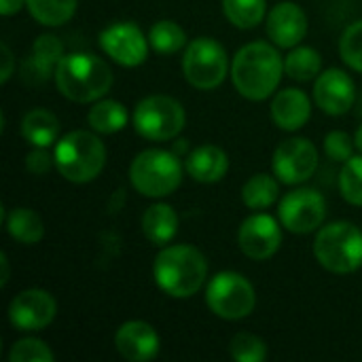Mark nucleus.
Instances as JSON below:
<instances>
[{"instance_id": "f257e3e1", "label": "nucleus", "mask_w": 362, "mask_h": 362, "mask_svg": "<svg viewBox=\"0 0 362 362\" xmlns=\"http://www.w3.org/2000/svg\"><path fill=\"white\" fill-rule=\"evenodd\" d=\"M284 59L276 47L257 40L244 45L231 62V81L240 95L252 102L267 100L280 85Z\"/></svg>"}, {"instance_id": "f03ea898", "label": "nucleus", "mask_w": 362, "mask_h": 362, "mask_svg": "<svg viewBox=\"0 0 362 362\" xmlns=\"http://www.w3.org/2000/svg\"><path fill=\"white\" fill-rule=\"evenodd\" d=\"M157 286L174 299H189L204 286L208 278L206 257L189 244L165 246L153 263Z\"/></svg>"}, {"instance_id": "7ed1b4c3", "label": "nucleus", "mask_w": 362, "mask_h": 362, "mask_svg": "<svg viewBox=\"0 0 362 362\" xmlns=\"http://www.w3.org/2000/svg\"><path fill=\"white\" fill-rule=\"evenodd\" d=\"M53 78L59 93L78 104L98 102L112 87V70L93 53L64 55L55 68Z\"/></svg>"}, {"instance_id": "20e7f679", "label": "nucleus", "mask_w": 362, "mask_h": 362, "mask_svg": "<svg viewBox=\"0 0 362 362\" xmlns=\"http://www.w3.org/2000/svg\"><path fill=\"white\" fill-rule=\"evenodd\" d=\"M53 157L57 172L66 180L85 185L102 174L106 165V146L95 134L76 129L55 142Z\"/></svg>"}, {"instance_id": "39448f33", "label": "nucleus", "mask_w": 362, "mask_h": 362, "mask_svg": "<svg viewBox=\"0 0 362 362\" xmlns=\"http://www.w3.org/2000/svg\"><path fill=\"white\" fill-rule=\"evenodd\" d=\"M182 163L176 153L148 148L129 165V182L144 197H165L182 182Z\"/></svg>"}, {"instance_id": "423d86ee", "label": "nucleus", "mask_w": 362, "mask_h": 362, "mask_svg": "<svg viewBox=\"0 0 362 362\" xmlns=\"http://www.w3.org/2000/svg\"><path fill=\"white\" fill-rule=\"evenodd\" d=\"M314 257L333 274H352L361 269L362 231L348 221L322 227L314 242Z\"/></svg>"}, {"instance_id": "0eeeda50", "label": "nucleus", "mask_w": 362, "mask_h": 362, "mask_svg": "<svg viewBox=\"0 0 362 362\" xmlns=\"http://www.w3.org/2000/svg\"><path fill=\"white\" fill-rule=\"evenodd\" d=\"M229 72V59L225 47L210 38L199 36L187 45L182 55V74L189 85L202 91L216 89Z\"/></svg>"}, {"instance_id": "6e6552de", "label": "nucleus", "mask_w": 362, "mask_h": 362, "mask_svg": "<svg viewBox=\"0 0 362 362\" xmlns=\"http://www.w3.org/2000/svg\"><path fill=\"white\" fill-rule=\"evenodd\" d=\"M134 129L153 142H163L176 138L187 123V112L182 104L170 95H148L138 102L134 110Z\"/></svg>"}, {"instance_id": "1a4fd4ad", "label": "nucleus", "mask_w": 362, "mask_h": 362, "mask_svg": "<svg viewBox=\"0 0 362 362\" xmlns=\"http://www.w3.org/2000/svg\"><path fill=\"white\" fill-rule=\"evenodd\" d=\"M206 303L210 312L223 320H242L255 312V286L235 272L216 274L206 288Z\"/></svg>"}, {"instance_id": "9d476101", "label": "nucleus", "mask_w": 362, "mask_h": 362, "mask_svg": "<svg viewBox=\"0 0 362 362\" xmlns=\"http://www.w3.org/2000/svg\"><path fill=\"white\" fill-rule=\"evenodd\" d=\"M278 216L284 229L305 235L322 225L327 216V202L316 189H295L280 202Z\"/></svg>"}, {"instance_id": "9b49d317", "label": "nucleus", "mask_w": 362, "mask_h": 362, "mask_svg": "<svg viewBox=\"0 0 362 362\" xmlns=\"http://www.w3.org/2000/svg\"><path fill=\"white\" fill-rule=\"evenodd\" d=\"M100 47L112 62L134 68L146 62L151 42L136 23L117 21L100 32Z\"/></svg>"}, {"instance_id": "f8f14e48", "label": "nucleus", "mask_w": 362, "mask_h": 362, "mask_svg": "<svg viewBox=\"0 0 362 362\" xmlns=\"http://www.w3.org/2000/svg\"><path fill=\"white\" fill-rule=\"evenodd\" d=\"M274 174L284 185H301L310 180L318 168V148L308 138H291L278 144L274 159Z\"/></svg>"}, {"instance_id": "ddd939ff", "label": "nucleus", "mask_w": 362, "mask_h": 362, "mask_svg": "<svg viewBox=\"0 0 362 362\" xmlns=\"http://www.w3.org/2000/svg\"><path fill=\"white\" fill-rule=\"evenodd\" d=\"M57 314V303L51 293L42 288H28L19 293L8 305V322L15 331L36 333L47 329Z\"/></svg>"}, {"instance_id": "4468645a", "label": "nucleus", "mask_w": 362, "mask_h": 362, "mask_svg": "<svg viewBox=\"0 0 362 362\" xmlns=\"http://www.w3.org/2000/svg\"><path fill=\"white\" fill-rule=\"evenodd\" d=\"M238 244L248 259L267 261L278 252L282 244V229L274 216L252 214L242 223L238 231Z\"/></svg>"}, {"instance_id": "2eb2a0df", "label": "nucleus", "mask_w": 362, "mask_h": 362, "mask_svg": "<svg viewBox=\"0 0 362 362\" xmlns=\"http://www.w3.org/2000/svg\"><path fill=\"white\" fill-rule=\"evenodd\" d=\"M314 100H316L318 108H322L327 115H333V117L346 115L356 104L354 81L344 70L329 68L322 74H318V78H316Z\"/></svg>"}, {"instance_id": "dca6fc26", "label": "nucleus", "mask_w": 362, "mask_h": 362, "mask_svg": "<svg viewBox=\"0 0 362 362\" xmlns=\"http://www.w3.org/2000/svg\"><path fill=\"white\" fill-rule=\"evenodd\" d=\"M308 34V15L297 2H278L267 15V36L282 49L297 47Z\"/></svg>"}, {"instance_id": "f3484780", "label": "nucleus", "mask_w": 362, "mask_h": 362, "mask_svg": "<svg viewBox=\"0 0 362 362\" xmlns=\"http://www.w3.org/2000/svg\"><path fill=\"white\" fill-rule=\"evenodd\" d=\"M159 335L144 320H129L115 333L117 352L129 362H148L159 354Z\"/></svg>"}, {"instance_id": "a211bd4d", "label": "nucleus", "mask_w": 362, "mask_h": 362, "mask_svg": "<svg viewBox=\"0 0 362 362\" xmlns=\"http://www.w3.org/2000/svg\"><path fill=\"white\" fill-rule=\"evenodd\" d=\"M62 57H64V45L57 36L53 34L38 36L32 45L30 55L23 59V66H21V74L25 83L40 85L49 81V76L55 74V68Z\"/></svg>"}, {"instance_id": "6ab92c4d", "label": "nucleus", "mask_w": 362, "mask_h": 362, "mask_svg": "<svg viewBox=\"0 0 362 362\" xmlns=\"http://www.w3.org/2000/svg\"><path fill=\"white\" fill-rule=\"evenodd\" d=\"M312 115V104L305 91L297 87L282 89L272 100V119L280 129L297 132L301 129Z\"/></svg>"}, {"instance_id": "aec40b11", "label": "nucleus", "mask_w": 362, "mask_h": 362, "mask_svg": "<svg viewBox=\"0 0 362 362\" xmlns=\"http://www.w3.org/2000/svg\"><path fill=\"white\" fill-rule=\"evenodd\" d=\"M185 168H187V174L195 182L212 185V182H218L225 178V174L229 170V159L223 148H218L214 144H202L189 153Z\"/></svg>"}, {"instance_id": "412c9836", "label": "nucleus", "mask_w": 362, "mask_h": 362, "mask_svg": "<svg viewBox=\"0 0 362 362\" xmlns=\"http://www.w3.org/2000/svg\"><path fill=\"white\" fill-rule=\"evenodd\" d=\"M142 231L153 246H165L178 233V214L168 204H155L142 216Z\"/></svg>"}, {"instance_id": "4be33fe9", "label": "nucleus", "mask_w": 362, "mask_h": 362, "mask_svg": "<svg viewBox=\"0 0 362 362\" xmlns=\"http://www.w3.org/2000/svg\"><path fill=\"white\" fill-rule=\"evenodd\" d=\"M21 136L32 144L40 148H51L57 142L59 136V119L45 108H34L25 112L21 119Z\"/></svg>"}, {"instance_id": "5701e85b", "label": "nucleus", "mask_w": 362, "mask_h": 362, "mask_svg": "<svg viewBox=\"0 0 362 362\" xmlns=\"http://www.w3.org/2000/svg\"><path fill=\"white\" fill-rule=\"evenodd\" d=\"M6 231L8 235L25 246L38 244L45 238V223L38 216V212L30 210V208H13L6 218Z\"/></svg>"}, {"instance_id": "b1692460", "label": "nucleus", "mask_w": 362, "mask_h": 362, "mask_svg": "<svg viewBox=\"0 0 362 362\" xmlns=\"http://www.w3.org/2000/svg\"><path fill=\"white\" fill-rule=\"evenodd\" d=\"M129 121L127 108L115 100H98L87 115V123L98 134H117Z\"/></svg>"}, {"instance_id": "393cba45", "label": "nucleus", "mask_w": 362, "mask_h": 362, "mask_svg": "<svg viewBox=\"0 0 362 362\" xmlns=\"http://www.w3.org/2000/svg\"><path fill=\"white\" fill-rule=\"evenodd\" d=\"M322 70V57L312 47H293V51L284 59V72L301 83L316 78Z\"/></svg>"}, {"instance_id": "a878e982", "label": "nucleus", "mask_w": 362, "mask_h": 362, "mask_svg": "<svg viewBox=\"0 0 362 362\" xmlns=\"http://www.w3.org/2000/svg\"><path fill=\"white\" fill-rule=\"evenodd\" d=\"M78 0H25L28 13L42 25H64L72 19Z\"/></svg>"}, {"instance_id": "bb28decb", "label": "nucleus", "mask_w": 362, "mask_h": 362, "mask_svg": "<svg viewBox=\"0 0 362 362\" xmlns=\"http://www.w3.org/2000/svg\"><path fill=\"white\" fill-rule=\"evenodd\" d=\"M280 187L269 174H255L242 187V199L250 210H265L278 199Z\"/></svg>"}, {"instance_id": "cd10ccee", "label": "nucleus", "mask_w": 362, "mask_h": 362, "mask_svg": "<svg viewBox=\"0 0 362 362\" xmlns=\"http://www.w3.org/2000/svg\"><path fill=\"white\" fill-rule=\"evenodd\" d=\"M227 19L242 30L257 28L267 15V0H223Z\"/></svg>"}, {"instance_id": "c85d7f7f", "label": "nucleus", "mask_w": 362, "mask_h": 362, "mask_svg": "<svg viewBox=\"0 0 362 362\" xmlns=\"http://www.w3.org/2000/svg\"><path fill=\"white\" fill-rule=\"evenodd\" d=\"M148 42L157 53L172 55V53H178L182 47H187V34L176 21L161 19L153 23V28L148 30Z\"/></svg>"}, {"instance_id": "c756f323", "label": "nucleus", "mask_w": 362, "mask_h": 362, "mask_svg": "<svg viewBox=\"0 0 362 362\" xmlns=\"http://www.w3.org/2000/svg\"><path fill=\"white\" fill-rule=\"evenodd\" d=\"M229 354L238 362H263L267 358V346L252 333H238L229 344Z\"/></svg>"}, {"instance_id": "7c9ffc66", "label": "nucleus", "mask_w": 362, "mask_h": 362, "mask_svg": "<svg viewBox=\"0 0 362 362\" xmlns=\"http://www.w3.org/2000/svg\"><path fill=\"white\" fill-rule=\"evenodd\" d=\"M339 189L348 204L362 206V155L344 163L339 174Z\"/></svg>"}, {"instance_id": "2f4dec72", "label": "nucleus", "mask_w": 362, "mask_h": 362, "mask_svg": "<svg viewBox=\"0 0 362 362\" xmlns=\"http://www.w3.org/2000/svg\"><path fill=\"white\" fill-rule=\"evenodd\" d=\"M8 361L11 362H53L55 354L51 352V348L34 337H25L13 344L11 352H8Z\"/></svg>"}, {"instance_id": "473e14b6", "label": "nucleus", "mask_w": 362, "mask_h": 362, "mask_svg": "<svg viewBox=\"0 0 362 362\" xmlns=\"http://www.w3.org/2000/svg\"><path fill=\"white\" fill-rule=\"evenodd\" d=\"M341 59L356 72H362V19L348 25L339 40Z\"/></svg>"}, {"instance_id": "72a5a7b5", "label": "nucleus", "mask_w": 362, "mask_h": 362, "mask_svg": "<svg viewBox=\"0 0 362 362\" xmlns=\"http://www.w3.org/2000/svg\"><path fill=\"white\" fill-rule=\"evenodd\" d=\"M354 146H356L354 138L341 129H335L325 138V153L329 155V159L339 163H346L348 159L354 157Z\"/></svg>"}, {"instance_id": "f704fd0d", "label": "nucleus", "mask_w": 362, "mask_h": 362, "mask_svg": "<svg viewBox=\"0 0 362 362\" xmlns=\"http://www.w3.org/2000/svg\"><path fill=\"white\" fill-rule=\"evenodd\" d=\"M51 165H55V157L49 155L47 148L34 146V151L25 155V168L34 176H45L51 170Z\"/></svg>"}, {"instance_id": "c9c22d12", "label": "nucleus", "mask_w": 362, "mask_h": 362, "mask_svg": "<svg viewBox=\"0 0 362 362\" xmlns=\"http://www.w3.org/2000/svg\"><path fill=\"white\" fill-rule=\"evenodd\" d=\"M0 49H2V70H0V83H6V81L11 78V74H13L15 59H13V53H11V49H8V45H6V42H2V45H0Z\"/></svg>"}, {"instance_id": "e433bc0d", "label": "nucleus", "mask_w": 362, "mask_h": 362, "mask_svg": "<svg viewBox=\"0 0 362 362\" xmlns=\"http://www.w3.org/2000/svg\"><path fill=\"white\" fill-rule=\"evenodd\" d=\"M23 4H25V0H0V13L4 17H11V15L19 13Z\"/></svg>"}, {"instance_id": "4c0bfd02", "label": "nucleus", "mask_w": 362, "mask_h": 362, "mask_svg": "<svg viewBox=\"0 0 362 362\" xmlns=\"http://www.w3.org/2000/svg\"><path fill=\"white\" fill-rule=\"evenodd\" d=\"M0 267H2V276H0V286H4V284L8 282V259H6V255H4V252L0 255Z\"/></svg>"}, {"instance_id": "58836bf2", "label": "nucleus", "mask_w": 362, "mask_h": 362, "mask_svg": "<svg viewBox=\"0 0 362 362\" xmlns=\"http://www.w3.org/2000/svg\"><path fill=\"white\" fill-rule=\"evenodd\" d=\"M354 142H356V148L362 153V125L356 129V134H354Z\"/></svg>"}, {"instance_id": "ea45409f", "label": "nucleus", "mask_w": 362, "mask_h": 362, "mask_svg": "<svg viewBox=\"0 0 362 362\" xmlns=\"http://www.w3.org/2000/svg\"><path fill=\"white\" fill-rule=\"evenodd\" d=\"M185 148H187V140H178V144L174 146V153H176V155L180 157V153H182Z\"/></svg>"}, {"instance_id": "a19ab883", "label": "nucleus", "mask_w": 362, "mask_h": 362, "mask_svg": "<svg viewBox=\"0 0 362 362\" xmlns=\"http://www.w3.org/2000/svg\"><path fill=\"white\" fill-rule=\"evenodd\" d=\"M354 106H356V108H354V110H356V115L362 117V93L356 98V104H354Z\"/></svg>"}]
</instances>
